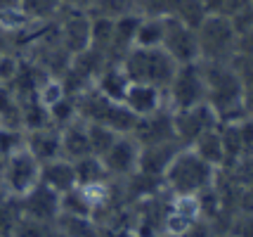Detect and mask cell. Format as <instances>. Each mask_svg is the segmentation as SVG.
I'll return each mask as SVG.
<instances>
[{
  "label": "cell",
  "instance_id": "cell-1",
  "mask_svg": "<svg viewBox=\"0 0 253 237\" xmlns=\"http://www.w3.org/2000/svg\"><path fill=\"white\" fill-rule=\"evenodd\" d=\"M206 81V104L225 121H237L244 116V83L237 76L232 62H201Z\"/></svg>",
  "mask_w": 253,
  "mask_h": 237
},
{
  "label": "cell",
  "instance_id": "cell-2",
  "mask_svg": "<svg viewBox=\"0 0 253 237\" xmlns=\"http://www.w3.org/2000/svg\"><path fill=\"white\" fill-rule=\"evenodd\" d=\"M218 176V169H213L199 157L197 152H192L189 147H182L177 152L173 161L168 164L164 178V190L175 197H199L201 192L213 188Z\"/></svg>",
  "mask_w": 253,
  "mask_h": 237
},
{
  "label": "cell",
  "instance_id": "cell-3",
  "mask_svg": "<svg viewBox=\"0 0 253 237\" xmlns=\"http://www.w3.org/2000/svg\"><path fill=\"white\" fill-rule=\"evenodd\" d=\"M121 67L130 83H147L166 91L175 74V62L168 57L164 47H130L121 59Z\"/></svg>",
  "mask_w": 253,
  "mask_h": 237
},
{
  "label": "cell",
  "instance_id": "cell-4",
  "mask_svg": "<svg viewBox=\"0 0 253 237\" xmlns=\"http://www.w3.org/2000/svg\"><path fill=\"white\" fill-rule=\"evenodd\" d=\"M199 62H232L237 55V34L227 17L209 14L197 26Z\"/></svg>",
  "mask_w": 253,
  "mask_h": 237
},
{
  "label": "cell",
  "instance_id": "cell-5",
  "mask_svg": "<svg viewBox=\"0 0 253 237\" xmlns=\"http://www.w3.org/2000/svg\"><path fill=\"white\" fill-rule=\"evenodd\" d=\"M166 107L170 112L189 109L206 102V81L201 71V62L177 64L170 83L166 86Z\"/></svg>",
  "mask_w": 253,
  "mask_h": 237
},
{
  "label": "cell",
  "instance_id": "cell-6",
  "mask_svg": "<svg viewBox=\"0 0 253 237\" xmlns=\"http://www.w3.org/2000/svg\"><path fill=\"white\" fill-rule=\"evenodd\" d=\"M0 181H2L7 197L19 199L22 194H26L41 183V161L26 147H22L5 159L2 171H0Z\"/></svg>",
  "mask_w": 253,
  "mask_h": 237
},
{
  "label": "cell",
  "instance_id": "cell-7",
  "mask_svg": "<svg viewBox=\"0 0 253 237\" xmlns=\"http://www.w3.org/2000/svg\"><path fill=\"white\" fill-rule=\"evenodd\" d=\"M52 26H55L59 43L64 46V50L71 57L90 47V26H92L90 12L62 7L59 14L52 19Z\"/></svg>",
  "mask_w": 253,
  "mask_h": 237
},
{
  "label": "cell",
  "instance_id": "cell-8",
  "mask_svg": "<svg viewBox=\"0 0 253 237\" xmlns=\"http://www.w3.org/2000/svg\"><path fill=\"white\" fill-rule=\"evenodd\" d=\"M161 47L168 52V57L175 64L199 62L197 29L185 22H180V19H175V17H166V34H164Z\"/></svg>",
  "mask_w": 253,
  "mask_h": 237
},
{
  "label": "cell",
  "instance_id": "cell-9",
  "mask_svg": "<svg viewBox=\"0 0 253 237\" xmlns=\"http://www.w3.org/2000/svg\"><path fill=\"white\" fill-rule=\"evenodd\" d=\"M102 164L109 173L111 181H123L137 171V161H140V145L130 133H121L111 142V147L102 154Z\"/></svg>",
  "mask_w": 253,
  "mask_h": 237
},
{
  "label": "cell",
  "instance_id": "cell-10",
  "mask_svg": "<svg viewBox=\"0 0 253 237\" xmlns=\"http://www.w3.org/2000/svg\"><path fill=\"white\" fill-rule=\"evenodd\" d=\"M218 124H220V119L215 116V112L211 109L206 102H201V104H197V107H189V109L173 112L175 138L185 147H189L199 136H204L206 131L215 128Z\"/></svg>",
  "mask_w": 253,
  "mask_h": 237
},
{
  "label": "cell",
  "instance_id": "cell-11",
  "mask_svg": "<svg viewBox=\"0 0 253 237\" xmlns=\"http://www.w3.org/2000/svg\"><path fill=\"white\" fill-rule=\"evenodd\" d=\"M19 214L22 218H31V221H41V223H55L59 216V194L45 188L43 183H38L33 190L22 194L17 199Z\"/></svg>",
  "mask_w": 253,
  "mask_h": 237
},
{
  "label": "cell",
  "instance_id": "cell-12",
  "mask_svg": "<svg viewBox=\"0 0 253 237\" xmlns=\"http://www.w3.org/2000/svg\"><path fill=\"white\" fill-rule=\"evenodd\" d=\"M130 136L137 140L140 147L166 142V140H177L175 128H173V112H170L168 107H164V109L149 114V116L137 119L135 126H132Z\"/></svg>",
  "mask_w": 253,
  "mask_h": 237
},
{
  "label": "cell",
  "instance_id": "cell-13",
  "mask_svg": "<svg viewBox=\"0 0 253 237\" xmlns=\"http://www.w3.org/2000/svg\"><path fill=\"white\" fill-rule=\"evenodd\" d=\"M180 140H166V142H156V145L140 147V161H137V171L152 178H164L168 164L173 161L177 152L182 149Z\"/></svg>",
  "mask_w": 253,
  "mask_h": 237
},
{
  "label": "cell",
  "instance_id": "cell-14",
  "mask_svg": "<svg viewBox=\"0 0 253 237\" xmlns=\"http://www.w3.org/2000/svg\"><path fill=\"white\" fill-rule=\"evenodd\" d=\"M123 107L135 119H142V116H149V114L164 109L166 93L161 88L147 86V83H130L128 91H126V97H123Z\"/></svg>",
  "mask_w": 253,
  "mask_h": 237
},
{
  "label": "cell",
  "instance_id": "cell-15",
  "mask_svg": "<svg viewBox=\"0 0 253 237\" xmlns=\"http://www.w3.org/2000/svg\"><path fill=\"white\" fill-rule=\"evenodd\" d=\"M24 147H26L41 164L52 161V159H59L62 157L59 128L52 124H47V126H41V128L24 131Z\"/></svg>",
  "mask_w": 253,
  "mask_h": 237
},
{
  "label": "cell",
  "instance_id": "cell-16",
  "mask_svg": "<svg viewBox=\"0 0 253 237\" xmlns=\"http://www.w3.org/2000/svg\"><path fill=\"white\" fill-rule=\"evenodd\" d=\"M41 183L45 188H50L57 194H64L71 188H76V171H74V161L59 157L52 161L41 164Z\"/></svg>",
  "mask_w": 253,
  "mask_h": 237
},
{
  "label": "cell",
  "instance_id": "cell-17",
  "mask_svg": "<svg viewBox=\"0 0 253 237\" xmlns=\"http://www.w3.org/2000/svg\"><path fill=\"white\" fill-rule=\"evenodd\" d=\"M59 140H62V157L69 161H76L92 154L88 140V124L83 119H74L71 124L59 128Z\"/></svg>",
  "mask_w": 253,
  "mask_h": 237
},
{
  "label": "cell",
  "instance_id": "cell-18",
  "mask_svg": "<svg viewBox=\"0 0 253 237\" xmlns=\"http://www.w3.org/2000/svg\"><path fill=\"white\" fill-rule=\"evenodd\" d=\"M192 152H197L199 157L204 159L206 164H211L213 169H225L227 164V157H225V145H222V136H220V124L215 128L206 131L204 136H199L192 145H189Z\"/></svg>",
  "mask_w": 253,
  "mask_h": 237
},
{
  "label": "cell",
  "instance_id": "cell-19",
  "mask_svg": "<svg viewBox=\"0 0 253 237\" xmlns=\"http://www.w3.org/2000/svg\"><path fill=\"white\" fill-rule=\"evenodd\" d=\"M95 91H99L104 97H109L114 102H123L126 97V91L130 86V81L126 76L121 64H107V67L99 71V76L95 79Z\"/></svg>",
  "mask_w": 253,
  "mask_h": 237
},
{
  "label": "cell",
  "instance_id": "cell-20",
  "mask_svg": "<svg viewBox=\"0 0 253 237\" xmlns=\"http://www.w3.org/2000/svg\"><path fill=\"white\" fill-rule=\"evenodd\" d=\"M166 34V17L161 14H140L135 46L140 47H161Z\"/></svg>",
  "mask_w": 253,
  "mask_h": 237
},
{
  "label": "cell",
  "instance_id": "cell-21",
  "mask_svg": "<svg viewBox=\"0 0 253 237\" xmlns=\"http://www.w3.org/2000/svg\"><path fill=\"white\" fill-rule=\"evenodd\" d=\"M74 171H76V185H81V188H90V185H99V183L111 181L104 164H102V159L95 157V154L76 159L74 161Z\"/></svg>",
  "mask_w": 253,
  "mask_h": 237
},
{
  "label": "cell",
  "instance_id": "cell-22",
  "mask_svg": "<svg viewBox=\"0 0 253 237\" xmlns=\"http://www.w3.org/2000/svg\"><path fill=\"white\" fill-rule=\"evenodd\" d=\"M55 228L64 237H99V226L95 218L85 216H69L59 214L55 221Z\"/></svg>",
  "mask_w": 253,
  "mask_h": 237
},
{
  "label": "cell",
  "instance_id": "cell-23",
  "mask_svg": "<svg viewBox=\"0 0 253 237\" xmlns=\"http://www.w3.org/2000/svg\"><path fill=\"white\" fill-rule=\"evenodd\" d=\"M19 10L29 24H50L59 14L62 2L59 0H19Z\"/></svg>",
  "mask_w": 253,
  "mask_h": 237
},
{
  "label": "cell",
  "instance_id": "cell-24",
  "mask_svg": "<svg viewBox=\"0 0 253 237\" xmlns=\"http://www.w3.org/2000/svg\"><path fill=\"white\" fill-rule=\"evenodd\" d=\"M128 12H137L135 0H92V7H90V14H95V17H109V19L123 17Z\"/></svg>",
  "mask_w": 253,
  "mask_h": 237
},
{
  "label": "cell",
  "instance_id": "cell-25",
  "mask_svg": "<svg viewBox=\"0 0 253 237\" xmlns=\"http://www.w3.org/2000/svg\"><path fill=\"white\" fill-rule=\"evenodd\" d=\"M19 206L14 197H2L0 199V237H14L17 223H19Z\"/></svg>",
  "mask_w": 253,
  "mask_h": 237
},
{
  "label": "cell",
  "instance_id": "cell-26",
  "mask_svg": "<svg viewBox=\"0 0 253 237\" xmlns=\"http://www.w3.org/2000/svg\"><path fill=\"white\" fill-rule=\"evenodd\" d=\"M88 124V121H85ZM119 133H114L111 128L102 124H88V140H90V152L95 154V157H102L107 149L111 147V142L116 140Z\"/></svg>",
  "mask_w": 253,
  "mask_h": 237
},
{
  "label": "cell",
  "instance_id": "cell-27",
  "mask_svg": "<svg viewBox=\"0 0 253 237\" xmlns=\"http://www.w3.org/2000/svg\"><path fill=\"white\" fill-rule=\"evenodd\" d=\"M234 124H237V136L242 145V157H253V116H242Z\"/></svg>",
  "mask_w": 253,
  "mask_h": 237
},
{
  "label": "cell",
  "instance_id": "cell-28",
  "mask_svg": "<svg viewBox=\"0 0 253 237\" xmlns=\"http://www.w3.org/2000/svg\"><path fill=\"white\" fill-rule=\"evenodd\" d=\"M227 233H232L234 237H253V209L232 216Z\"/></svg>",
  "mask_w": 253,
  "mask_h": 237
},
{
  "label": "cell",
  "instance_id": "cell-29",
  "mask_svg": "<svg viewBox=\"0 0 253 237\" xmlns=\"http://www.w3.org/2000/svg\"><path fill=\"white\" fill-rule=\"evenodd\" d=\"M232 67L237 71V76L242 79L244 88H253V52L251 55H234Z\"/></svg>",
  "mask_w": 253,
  "mask_h": 237
},
{
  "label": "cell",
  "instance_id": "cell-30",
  "mask_svg": "<svg viewBox=\"0 0 253 237\" xmlns=\"http://www.w3.org/2000/svg\"><path fill=\"white\" fill-rule=\"evenodd\" d=\"M253 52V29L237 36V55H251Z\"/></svg>",
  "mask_w": 253,
  "mask_h": 237
},
{
  "label": "cell",
  "instance_id": "cell-31",
  "mask_svg": "<svg viewBox=\"0 0 253 237\" xmlns=\"http://www.w3.org/2000/svg\"><path fill=\"white\" fill-rule=\"evenodd\" d=\"M62 7H69V10H85L90 12L92 7V0H59Z\"/></svg>",
  "mask_w": 253,
  "mask_h": 237
},
{
  "label": "cell",
  "instance_id": "cell-32",
  "mask_svg": "<svg viewBox=\"0 0 253 237\" xmlns=\"http://www.w3.org/2000/svg\"><path fill=\"white\" fill-rule=\"evenodd\" d=\"M244 116H253V88L244 91Z\"/></svg>",
  "mask_w": 253,
  "mask_h": 237
},
{
  "label": "cell",
  "instance_id": "cell-33",
  "mask_svg": "<svg viewBox=\"0 0 253 237\" xmlns=\"http://www.w3.org/2000/svg\"><path fill=\"white\" fill-rule=\"evenodd\" d=\"M213 237H234V235H232V233H227V230H225V233H215V235H213Z\"/></svg>",
  "mask_w": 253,
  "mask_h": 237
},
{
  "label": "cell",
  "instance_id": "cell-34",
  "mask_svg": "<svg viewBox=\"0 0 253 237\" xmlns=\"http://www.w3.org/2000/svg\"><path fill=\"white\" fill-rule=\"evenodd\" d=\"M2 197H7V192H5V188H2V181H0V199Z\"/></svg>",
  "mask_w": 253,
  "mask_h": 237
},
{
  "label": "cell",
  "instance_id": "cell-35",
  "mask_svg": "<svg viewBox=\"0 0 253 237\" xmlns=\"http://www.w3.org/2000/svg\"><path fill=\"white\" fill-rule=\"evenodd\" d=\"M55 237H64V235H59V233H55Z\"/></svg>",
  "mask_w": 253,
  "mask_h": 237
},
{
  "label": "cell",
  "instance_id": "cell-36",
  "mask_svg": "<svg viewBox=\"0 0 253 237\" xmlns=\"http://www.w3.org/2000/svg\"><path fill=\"white\" fill-rule=\"evenodd\" d=\"M251 2H253V0H251Z\"/></svg>",
  "mask_w": 253,
  "mask_h": 237
}]
</instances>
